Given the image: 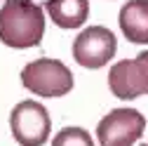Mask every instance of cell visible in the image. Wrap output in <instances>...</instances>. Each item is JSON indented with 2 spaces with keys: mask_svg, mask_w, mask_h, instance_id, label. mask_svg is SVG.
<instances>
[{
  "mask_svg": "<svg viewBox=\"0 0 148 146\" xmlns=\"http://www.w3.org/2000/svg\"><path fill=\"white\" fill-rule=\"evenodd\" d=\"M45 35V12L33 0H7L0 7V43L14 50L38 47Z\"/></svg>",
  "mask_w": 148,
  "mask_h": 146,
  "instance_id": "obj_1",
  "label": "cell"
},
{
  "mask_svg": "<svg viewBox=\"0 0 148 146\" xmlns=\"http://www.w3.org/2000/svg\"><path fill=\"white\" fill-rule=\"evenodd\" d=\"M21 85L38 97H64L73 90V73L59 59L40 57L21 68Z\"/></svg>",
  "mask_w": 148,
  "mask_h": 146,
  "instance_id": "obj_2",
  "label": "cell"
},
{
  "mask_svg": "<svg viewBox=\"0 0 148 146\" xmlns=\"http://www.w3.org/2000/svg\"><path fill=\"white\" fill-rule=\"evenodd\" d=\"M10 132L19 146H42L52 132V120L40 101H19L10 113Z\"/></svg>",
  "mask_w": 148,
  "mask_h": 146,
  "instance_id": "obj_3",
  "label": "cell"
},
{
  "mask_svg": "<svg viewBox=\"0 0 148 146\" xmlns=\"http://www.w3.org/2000/svg\"><path fill=\"white\" fill-rule=\"evenodd\" d=\"M146 130V118L136 108H113L97 125L101 146H134Z\"/></svg>",
  "mask_w": 148,
  "mask_h": 146,
  "instance_id": "obj_4",
  "label": "cell"
},
{
  "mask_svg": "<svg viewBox=\"0 0 148 146\" xmlns=\"http://www.w3.org/2000/svg\"><path fill=\"white\" fill-rule=\"evenodd\" d=\"M118 40L106 26H87L73 40V59L82 68H101L115 57Z\"/></svg>",
  "mask_w": 148,
  "mask_h": 146,
  "instance_id": "obj_5",
  "label": "cell"
},
{
  "mask_svg": "<svg viewBox=\"0 0 148 146\" xmlns=\"http://www.w3.org/2000/svg\"><path fill=\"white\" fill-rule=\"evenodd\" d=\"M108 87L113 97L132 101L148 94V50L134 59H122L108 71Z\"/></svg>",
  "mask_w": 148,
  "mask_h": 146,
  "instance_id": "obj_6",
  "label": "cell"
},
{
  "mask_svg": "<svg viewBox=\"0 0 148 146\" xmlns=\"http://www.w3.org/2000/svg\"><path fill=\"white\" fill-rule=\"evenodd\" d=\"M122 35L134 45H148V0H127L118 14Z\"/></svg>",
  "mask_w": 148,
  "mask_h": 146,
  "instance_id": "obj_7",
  "label": "cell"
},
{
  "mask_svg": "<svg viewBox=\"0 0 148 146\" xmlns=\"http://www.w3.org/2000/svg\"><path fill=\"white\" fill-rule=\"evenodd\" d=\"M45 10L59 28H80L89 14V0H47Z\"/></svg>",
  "mask_w": 148,
  "mask_h": 146,
  "instance_id": "obj_8",
  "label": "cell"
},
{
  "mask_svg": "<svg viewBox=\"0 0 148 146\" xmlns=\"http://www.w3.org/2000/svg\"><path fill=\"white\" fill-rule=\"evenodd\" d=\"M52 146H94V139L82 127H64L52 139Z\"/></svg>",
  "mask_w": 148,
  "mask_h": 146,
  "instance_id": "obj_9",
  "label": "cell"
},
{
  "mask_svg": "<svg viewBox=\"0 0 148 146\" xmlns=\"http://www.w3.org/2000/svg\"><path fill=\"white\" fill-rule=\"evenodd\" d=\"M141 146H148V144H141Z\"/></svg>",
  "mask_w": 148,
  "mask_h": 146,
  "instance_id": "obj_10",
  "label": "cell"
}]
</instances>
